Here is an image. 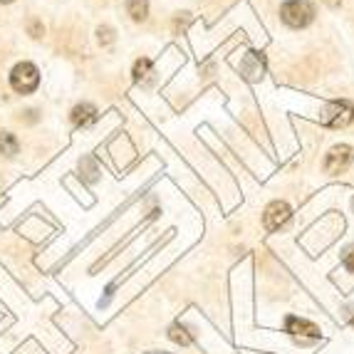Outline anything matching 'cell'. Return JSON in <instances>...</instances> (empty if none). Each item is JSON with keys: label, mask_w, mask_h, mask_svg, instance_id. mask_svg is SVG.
Returning a JSON list of instances; mask_svg holds the SVG:
<instances>
[{"label": "cell", "mask_w": 354, "mask_h": 354, "mask_svg": "<svg viewBox=\"0 0 354 354\" xmlns=\"http://www.w3.org/2000/svg\"><path fill=\"white\" fill-rule=\"evenodd\" d=\"M280 18H283L285 25L295 30L307 28L315 20V6L310 0H288L280 8Z\"/></svg>", "instance_id": "obj_1"}, {"label": "cell", "mask_w": 354, "mask_h": 354, "mask_svg": "<svg viewBox=\"0 0 354 354\" xmlns=\"http://www.w3.org/2000/svg\"><path fill=\"white\" fill-rule=\"evenodd\" d=\"M10 87L18 95H32L40 87V70L32 62H18L10 72Z\"/></svg>", "instance_id": "obj_2"}, {"label": "cell", "mask_w": 354, "mask_h": 354, "mask_svg": "<svg viewBox=\"0 0 354 354\" xmlns=\"http://www.w3.org/2000/svg\"><path fill=\"white\" fill-rule=\"evenodd\" d=\"M354 119V106L349 102H332L322 112V124L332 127V129H342V127L352 124Z\"/></svg>", "instance_id": "obj_3"}, {"label": "cell", "mask_w": 354, "mask_h": 354, "mask_svg": "<svg viewBox=\"0 0 354 354\" xmlns=\"http://www.w3.org/2000/svg\"><path fill=\"white\" fill-rule=\"evenodd\" d=\"M290 216H292V211H290L288 203L272 201L270 206L266 208V213H263V223H266L268 230H280L290 221Z\"/></svg>", "instance_id": "obj_4"}, {"label": "cell", "mask_w": 354, "mask_h": 354, "mask_svg": "<svg viewBox=\"0 0 354 354\" xmlns=\"http://www.w3.org/2000/svg\"><path fill=\"white\" fill-rule=\"evenodd\" d=\"M349 161H352V149L339 144V147H332L330 153L325 156V171L339 174L342 169H347Z\"/></svg>", "instance_id": "obj_5"}, {"label": "cell", "mask_w": 354, "mask_h": 354, "mask_svg": "<svg viewBox=\"0 0 354 354\" xmlns=\"http://www.w3.org/2000/svg\"><path fill=\"white\" fill-rule=\"evenodd\" d=\"M285 330L295 337H310V339H317L319 337V327L302 317H288L285 319Z\"/></svg>", "instance_id": "obj_6"}, {"label": "cell", "mask_w": 354, "mask_h": 354, "mask_svg": "<svg viewBox=\"0 0 354 354\" xmlns=\"http://www.w3.org/2000/svg\"><path fill=\"white\" fill-rule=\"evenodd\" d=\"M97 122V106L89 104V102H82L72 109V124L75 127H89Z\"/></svg>", "instance_id": "obj_7"}, {"label": "cell", "mask_w": 354, "mask_h": 354, "mask_svg": "<svg viewBox=\"0 0 354 354\" xmlns=\"http://www.w3.org/2000/svg\"><path fill=\"white\" fill-rule=\"evenodd\" d=\"M127 12L134 23H144L149 18V0H127Z\"/></svg>", "instance_id": "obj_8"}, {"label": "cell", "mask_w": 354, "mask_h": 354, "mask_svg": "<svg viewBox=\"0 0 354 354\" xmlns=\"http://www.w3.org/2000/svg\"><path fill=\"white\" fill-rule=\"evenodd\" d=\"M20 149L18 139H15V134H10V131H0V151L6 153V156H15Z\"/></svg>", "instance_id": "obj_9"}, {"label": "cell", "mask_w": 354, "mask_h": 354, "mask_svg": "<svg viewBox=\"0 0 354 354\" xmlns=\"http://www.w3.org/2000/svg\"><path fill=\"white\" fill-rule=\"evenodd\" d=\"M149 72H151V59H149V57L136 59V65H134V82H142V80H147Z\"/></svg>", "instance_id": "obj_10"}, {"label": "cell", "mask_w": 354, "mask_h": 354, "mask_svg": "<svg viewBox=\"0 0 354 354\" xmlns=\"http://www.w3.org/2000/svg\"><path fill=\"white\" fill-rule=\"evenodd\" d=\"M169 337H171L174 342L191 344V335H186V327H181V325H174L171 330H169Z\"/></svg>", "instance_id": "obj_11"}, {"label": "cell", "mask_w": 354, "mask_h": 354, "mask_svg": "<svg viewBox=\"0 0 354 354\" xmlns=\"http://www.w3.org/2000/svg\"><path fill=\"white\" fill-rule=\"evenodd\" d=\"M28 30H30V35H32V37H42V32H45V28H42L37 20H32V23L28 25Z\"/></svg>", "instance_id": "obj_12"}, {"label": "cell", "mask_w": 354, "mask_h": 354, "mask_svg": "<svg viewBox=\"0 0 354 354\" xmlns=\"http://www.w3.org/2000/svg\"><path fill=\"white\" fill-rule=\"evenodd\" d=\"M114 35H112V28H100V42H112Z\"/></svg>", "instance_id": "obj_13"}, {"label": "cell", "mask_w": 354, "mask_h": 354, "mask_svg": "<svg viewBox=\"0 0 354 354\" xmlns=\"http://www.w3.org/2000/svg\"><path fill=\"white\" fill-rule=\"evenodd\" d=\"M344 268H347L349 272H354V250H349V253L344 255Z\"/></svg>", "instance_id": "obj_14"}, {"label": "cell", "mask_w": 354, "mask_h": 354, "mask_svg": "<svg viewBox=\"0 0 354 354\" xmlns=\"http://www.w3.org/2000/svg\"><path fill=\"white\" fill-rule=\"evenodd\" d=\"M0 3H12V0H0Z\"/></svg>", "instance_id": "obj_15"}, {"label": "cell", "mask_w": 354, "mask_h": 354, "mask_svg": "<svg viewBox=\"0 0 354 354\" xmlns=\"http://www.w3.org/2000/svg\"><path fill=\"white\" fill-rule=\"evenodd\" d=\"M352 325H354V317H352Z\"/></svg>", "instance_id": "obj_16"}]
</instances>
